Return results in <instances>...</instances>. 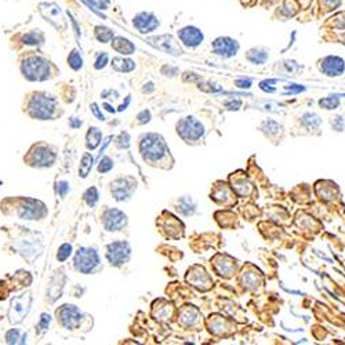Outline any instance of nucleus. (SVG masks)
<instances>
[{"mask_svg": "<svg viewBox=\"0 0 345 345\" xmlns=\"http://www.w3.org/2000/svg\"><path fill=\"white\" fill-rule=\"evenodd\" d=\"M21 69H22V73L28 80L42 82V80H46V79L50 77L52 64L46 58L32 56V57H28L24 61Z\"/></svg>", "mask_w": 345, "mask_h": 345, "instance_id": "nucleus-1", "label": "nucleus"}, {"mask_svg": "<svg viewBox=\"0 0 345 345\" xmlns=\"http://www.w3.org/2000/svg\"><path fill=\"white\" fill-rule=\"evenodd\" d=\"M167 152L166 144L160 135L149 134L141 142V154L145 162H156L162 159Z\"/></svg>", "mask_w": 345, "mask_h": 345, "instance_id": "nucleus-2", "label": "nucleus"}, {"mask_svg": "<svg viewBox=\"0 0 345 345\" xmlns=\"http://www.w3.org/2000/svg\"><path fill=\"white\" fill-rule=\"evenodd\" d=\"M31 115L40 120L50 119L56 111V100L46 94H38L31 101Z\"/></svg>", "mask_w": 345, "mask_h": 345, "instance_id": "nucleus-3", "label": "nucleus"}, {"mask_svg": "<svg viewBox=\"0 0 345 345\" xmlns=\"http://www.w3.org/2000/svg\"><path fill=\"white\" fill-rule=\"evenodd\" d=\"M98 264H100V257L97 254L96 250L87 249V247L77 250L76 256H75V268L79 272L90 274L96 269Z\"/></svg>", "mask_w": 345, "mask_h": 345, "instance_id": "nucleus-4", "label": "nucleus"}, {"mask_svg": "<svg viewBox=\"0 0 345 345\" xmlns=\"http://www.w3.org/2000/svg\"><path fill=\"white\" fill-rule=\"evenodd\" d=\"M213 53L221 58H230L236 56L239 52V43L235 39L228 38V36H221L217 38L211 43Z\"/></svg>", "mask_w": 345, "mask_h": 345, "instance_id": "nucleus-5", "label": "nucleus"}, {"mask_svg": "<svg viewBox=\"0 0 345 345\" xmlns=\"http://www.w3.org/2000/svg\"><path fill=\"white\" fill-rule=\"evenodd\" d=\"M130 254H131V250H130V246H128L127 242H115L111 243L108 246L107 257H108L109 262L112 265L117 267V265L127 262L128 258H130Z\"/></svg>", "mask_w": 345, "mask_h": 345, "instance_id": "nucleus-6", "label": "nucleus"}, {"mask_svg": "<svg viewBox=\"0 0 345 345\" xmlns=\"http://www.w3.org/2000/svg\"><path fill=\"white\" fill-rule=\"evenodd\" d=\"M178 134L186 141L198 140L203 135V126L195 117H185L178 123Z\"/></svg>", "mask_w": 345, "mask_h": 345, "instance_id": "nucleus-7", "label": "nucleus"}, {"mask_svg": "<svg viewBox=\"0 0 345 345\" xmlns=\"http://www.w3.org/2000/svg\"><path fill=\"white\" fill-rule=\"evenodd\" d=\"M133 25L140 33H147L154 32L158 29V26L160 25L159 19L155 15L154 13H149V11H142V13H138L133 18Z\"/></svg>", "mask_w": 345, "mask_h": 345, "instance_id": "nucleus-8", "label": "nucleus"}, {"mask_svg": "<svg viewBox=\"0 0 345 345\" xmlns=\"http://www.w3.org/2000/svg\"><path fill=\"white\" fill-rule=\"evenodd\" d=\"M320 70L326 75V76L334 77L343 75L345 70V62L344 59L337 56H329L325 57L319 64Z\"/></svg>", "mask_w": 345, "mask_h": 345, "instance_id": "nucleus-9", "label": "nucleus"}, {"mask_svg": "<svg viewBox=\"0 0 345 345\" xmlns=\"http://www.w3.org/2000/svg\"><path fill=\"white\" fill-rule=\"evenodd\" d=\"M178 39L182 42V45L186 46V47H191V49H195L198 47L199 45H202L203 42V32L196 28V26H185L182 29L178 31Z\"/></svg>", "mask_w": 345, "mask_h": 345, "instance_id": "nucleus-10", "label": "nucleus"}, {"mask_svg": "<svg viewBox=\"0 0 345 345\" xmlns=\"http://www.w3.org/2000/svg\"><path fill=\"white\" fill-rule=\"evenodd\" d=\"M29 305H31V297H29V294L14 298V300L11 301V308H10V320H11L13 323L21 322V320L24 319L26 312L29 311Z\"/></svg>", "mask_w": 345, "mask_h": 345, "instance_id": "nucleus-11", "label": "nucleus"}, {"mask_svg": "<svg viewBox=\"0 0 345 345\" xmlns=\"http://www.w3.org/2000/svg\"><path fill=\"white\" fill-rule=\"evenodd\" d=\"M134 189L135 184L131 178H120L112 184V195L119 202L131 198Z\"/></svg>", "mask_w": 345, "mask_h": 345, "instance_id": "nucleus-12", "label": "nucleus"}, {"mask_svg": "<svg viewBox=\"0 0 345 345\" xmlns=\"http://www.w3.org/2000/svg\"><path fill=\"white\" fill-rule=\"evenodd\" d=\"M57 315H59L61 323L66 329L76 327L82 320V312L75 305H64L59 311H57Z\"/></svg>", "mask_w": 345, "mask_h": 345, "instance_id": "nucleus-13", "label": "nucleus"}, {"mask_svg": "<svg viewBox=\"0 0 345 345\" xmlns=\"http://www.w3.org/2000/svg\"><path fill=\"white\" fill-rule=\"evenodd\" d=\"M43 216V205L33 199H26L24 205L21 206L19 217L24 220H36Z\"/></svg>", "mask_w": 345, "mask_h": 345, "instance_id": "nucleus-14", "label": "nucleus"}, {"mask_svg": "<svg viewBox=\"0 0 345 345\" xmlns=\"http://www.w3.org/2000/svg\"><path fill=\"white\" fill-rule=\"evenodd\" d=\"M105 228L108 230H120L124 225L127 224V217L120 210H109L105 214Z\"/></svg>", "mask_w": 345, "mask_h": 345, "instance_id": "nucleus-15", "label": "nucleus"}, {"mask_svg": "<svg viewBox=\"0 0 345 345\" xmlns=\"http://www.w3.org/2000/svg\"><path fill=\"white\" fill-rule=\"evenodd\" d=\"M162 38H163V40H165V42H162L160 36L159 38L152 39V40L159 42L158 45H155V47H158V49H160V50H163L165 53H170V54H172V56H178V54H181V53H182V50L179 49L178 45L175 43V40H174L172 36L163 35Z\"/></svg>", "mask_w": 345, "mask_h": 345, "instance_id": "nucleus-16", "label": "nucleus"}, {"mask_svg": "<svg viewBox=\"0 0 345 345\" xmlns=\"http://www.w3.org/2000/svg\"><path fill=\"white\" fill-rule=\"evenodd\" d=\"M54 162V154L47 149H38L36 154L32 155V165L38 167L52 166Z\"/></svg>", "mask_w": 345, "mask_h": 345, "instance_id": "nucleus-17", "label": "nucleus"}, {"mask_svg": "<svg viewBox=\"0 0 345 345\" xmlns=\"http://www.w3.org/2000/svg\"><path fill=\"white\" fill-rule=\"evenodd\" d=\"M112 47L115 49L116 52L120 53V54H124V56H128V54H133L135 52V46L126 38H121V36H117V38L114 40L112 43Z\"/></svg>", "mask_w": 345, "mask_h": 345, "instance_id": "nucleus-18", "label": "nucleus"}, {"mask_svg": "<svg viewBox=\"0 0 345 345\" xmlns=\"http://www.w3.org/2000/svg\"><path fill=\"white\" fill-rule=\"evenodd\" d=\"M45 42V35L40 32L39 29L36 31H31V32L25 33L22 36V43L28 46H40L43 45Z\"/></svg>", "mask_w": 345, "mask_h": 345, "instance_id": "nucleus-19", "label": "nucleus"}, {"mask_svg": "<svg viewBox=\"0 0 345 345\" xmlns=\"http://www.w3.org/2000/svg\"><path fill=\"white\" fill-rule=\"evenodd\" d=\"M268 52L264 50V49H253V50H250L247 53V59H249L250 62H253V64L256 65H262L268 59Z\"/></svg>", "mask_w": 345, "mask_h": 345, "instance_id": "nucleus-20", "label": "nucleus"}, {"mask_svg": "<svg viewBox=\"0 0 345 345\" xmlns=\"http://www.w3.org/2000/svg\"><path fill=\"white\" fill-rule=\"evenodd\" d=\"M112 66L115 68L117 72H131L135 68L134 61L127 59V58L116 57L112 59Z\"/></svg>", "mask_w": 345, "mask_h": 345, "instance_id": "nucleus-21", "label": "nucleus"}, {"mask_svg": "<svg viewBox=\"0 0 345 345\" xmlns=\"http://www.w3.org/2000/svg\"><path fill=\"white\" fill-rule=\"evenodd\" d=\"M94 35H96V38L98 39L101 43H108L109 40H112L114 36H115V33H114L112 29H109V28H107V26H101V25H98L94 28Z\"/></svg>", "mask_w": 345, "mask_h": 345, "instance_id": "nucleus-22", "label": "nucleus"}, {"mask_svg": "<svg viewBox=\"0 0 345 345\" xmlns=\"http://www.w3.org/2000/svg\"><path fill=\"white\" fill-rule=\"evenodd\" d=\"M101 131L96 127H91L87 133V148L89 149H96L98 147V144L101 142Z\"/></svg>", "mask_w": 345, "mask_h": 345, "instance_id": "nucleus-23", "label": "nucleus"}, {"mask_svg": "<svg viewBox=\"0 0 345 345\" xmlns=\"http://www.w3.org/2000/svg\"><path fill=\"white\" fill-rule=\"evenodd\" d=\"M93 162H94V158H93L91 155H83V159H82V163H80V167H79V175H80L82 178H86V177H87V174H89L91 167H93Z\"/></svg>", "mask_w": 345, "mask_h": 345, "instance_id": "nucleus-24", "label": "nucleus"}, {"mask_svg": "<svg viewBox=\"0 0 345 345\" xmlns=\"http://www.w3.org/2000/svg\"><path fill=\"white\" fill-rule=\"evenodd\" d=\"M68 64H69V66L73 70L82 69L83 68V58L80 56V53L77 52V50H73V52L70 53L69 56H68Z\"/></svg>", "mask_w": 345, "mask_h": 345, "instance_id": "nucleus-25", "label": "nucleus"}, {"mask_svg": "<svg viewBox=\"0 0 345 345\" xmlns=\"http://www.w3.org/2000/svg\"><path fill=\"white\" fill-rule=\"evenodd\" d=\"M339 104H340L339 96L327 97V98H323V100H320L319 101L320 107H322V108H325V109L337 108V107H339Z\"/></svg>", "mask_w": 345, "mask_h": 345, "instance_id": "nucleus-26", "label": "nucleus"}, {"mask_svg": "<svg viewBox=\"0 0 345 345\" xmlns=\"http://www.w3.org/2000/svg\"><path fill=\"white\" fill-rule=\"evenodd\" d=\"M302 121H304V124H307L309 128L318 127L320 124L319 116L315 115V114H305V115L302 116Z\"/></svg>", "mask_w": 345, "mask_h": 345, "instance_id": "nucleus-27", "label": "nucleus"}, {"mask_svg": "<svg viewBox=\"0 0 345 345\" xmlns=\"http://www.w3.org/2000/svg\"><path fill=\"white\" fill-rule=\"evenodd\" d=\"M84 200L87 202V205H89L90 207L96 206L97 200H98V192H97V189L94 186H93V188H89V189L86 191V193H84Z\"/></svg>", "mask_w": 345, "mask_h": 345, "instance_id": "nucleus-28", "label": "nucleus"}, {"mask_svg": "<svg viewBox=\"0 0 345 345\" xmlns=\"http://www.w3.org/2000/svg\"><path fill=\"white\" fill-rule=\"evenodd\" d=\"M70 253H72V246H70L69 243H65V244H62V246L59 247V250H58L57 260L61 262L65 261V260L70 256Z\"/></svg>", "mask_w": 345, "mask_h": 345, "instance_id": "nucleus-29", "label": "nucleus"}, {"mask_svg": "<svg viewBox=\"0 0 345 345\" xmlns=\"http://www.w3.org/2000/svg\"><path fill=\"white\" fill-rule=\"evenodd\" d=\"M114 167V162L109 159V158H103V159L100 160V165H98V172H109L111 169Z\"/></svg>", "mask_w": 345, "mask_h": 345, "instance_id": "nucleus-30", "label": "nucleus"}, {"mask_svg": "<svg viewBox=\"0 0 345 345\" xmlns=\"http://www.w3.org/2000/svg\"><path fill=\"white\" fill-rule=\"evenodd\" d=\"M50 322H52L50 315H49V313H43V315H42V318H40V322H39L38 329L40 330V332H46V330H47V327H49V325H50Z\"/></svg>", "mask_w": 345, "mask_h": 345, "instance_id": "nucleus-31", "label": "nucleus"}, {"mask_svg": "<svg viewBox=\"0 0 345 345\" xmlns=\"http://www.w3.org/2000/svg\"><path fill=\"white\" fill-rule=\"evenodd\" d=\"M107 62H108V54H107V53H103V54H100V56L97 57L94 68H96V69H103V68H105Z\"/></svg>", "mask_w": 345, "mask_h": 345, "instance_id": "nucleus-32", "label": "nucleus"}, {"mask_svg": "<svg viewBox=\"0 0 345 345\" xmlns=\"http://www.w3.org/2000/svg\"><path fill=\"white\" fill-rule=\"evenodd\" d=\"M6 340L8 344H17V343H19V330H17V329L10 330V332L7 333Z\"/></svg>", "mask_w": 345, "mask_h": 345, "instance_id": "nucleus-33", "label": "nucleus"}, {"mask_svg": "<svg viewBox=\"0 0 345 345\" xmlns=\"http://www.w3.org/2000/svg\"><path fill=\"white\" fill-rule=\"evenodd\" d=\"M68 191H69V184H68V182H65V181H61V182L58 184V193H59V196H62V198H64Z\"/></svg>", "mask_w": 345, "mask_h": 345, "instance_id": "nucleus-34", "label": "nucleus"}, {"mask_svg": "<svg viewBox=\"0 0 345 345\" xmlns=\"http://www.w3.org/2000/svg\"><path fill=\"white\" fill-rule=\"evenodd\" d=\"M91 112L96 115V117L98 119V120H105V116L103 115V112L100 111V108H98V105H97V104H93V105H91Z\"/></svg>", "mask_w": 345, "mask_h": 345, "instance_id": "nucleus-35", "label": "nucleus"}, {"mask_svg": "<svg viewBox=\"0 0 345 345\" xmlns=\"http://www.w3.org/2000/svg\"><path fill=\"white\" fill-rule=\"evenodd\" d=\"M90 3H91V6H97L103 10H107L109 0H90Z\"/></svg>", "mask_w": 345, "mask_h": 345, "instance_id": "nucleus-36", "label": "nucleus"}, {"mask_svg": "<svg viewBox=\"0 0 345 345\" xmlns=\"http://www.w3.org/2000/svg\"><path fill=\"white\" fill-rule=\"evenodd\" d=\"M236 86L240 89H249L251 86V79H237Z\"/></svg>", "mask_w": 345, "mask_h": 345, "instance_id": "nucleus-37", "label": "nucleus"}, {"mask_svg": "<svg viewBox=\"0 0 345 345\" xmlns=\"http://www.w3.org/2000/svg\"><path fill=\"white\" fill-rule=\"evenodd\" d=\"M138 119H140V123H147V121L151 120V112L149 111H142L138 115Z\"/></svg>", "mask_w": 345, "mask_h": 345, "instance_id": "nucleus-38", "label": "nucleus"}, {"mask_svg": "<svg viewBox=\"0 0 345 345\" xmlns=\"http://www.w3.org/2000/svg\"><path fill=\"white\" fill-rule=\"evenodd\" d=\"M286 89H288L290 93H300V91H304L305 87H302L300 84H288V86H286Z\"/></svg>", "mask_w": 345, "mask_h": 345, "instance_id": "nucleus-39", "label": "nucleus"}, {"mask_svg": "<svg viewBox=\"0 0 345 345\" xmlns=\"http://www.w3.org/2000/svg\"><path fill=\"white\" fill-rule=\"evenodd\" d=\"M333 126H334V128H337L339 131H341L343 130V119L341 117H336L334 120H333Z\"/></svg>", "mask_w": 345, "mask_h": 345, "instance_id": "nucleus-40", "label": "nucleus"}, {"mask_svg": "<svg viewBox=\"0 0 345 345\" xmlns=\"http://www.w3.org/2000/svg\"><path fill=\"white\" fill-rule=\"evenodd\" d=\"M240 105H242V103H240L239 100H236V101H230V103L227 104V107L230 109H239Z\"/></svg>", "mask_w": 345, "mask_h": 345, "instance_id": "nucleus-41", "label": "nucleus"}, {"mask_svg": "<svg viewBox=\"0 0 345 345\" xmlns=\"http://www.w3.org/2000/svg\"><path fill=\"white\" fill-rule=\"evenodd\" d=\"M70 126L73 128H77L82 126V120H76V117H72L70 119Z\"/></svg>", "mask_w": 345, "mask_h": 345, "instance_id": "nucleus-42", "label": "nucleus"}, {"mask_svg": "<svg viewBox=\"0 0 345 345\" xmlns=\"http://www.w3.org/2000/svg\"><path fill=\"white\" fill-rule=\"evenodd\" d=\"M130 101H131V98H130V97H127V98H126V103L121 104V105H120V107H119V109H117V111H119V112H121V111H124V109H127V107H128V104H130Z\"/></svg>", "mask_w": 345, "mask_h": 345, "instance_id": "nucleus-43", "label": "nucleus"}, {"mask_svg": "<svg viewBox=\"0 0 345 345\" xmlns=\"http://www.w3.org/2000/svg\"><path fill=\"white\" fill-rule=\"evenodd\" d=\"M103 107H104V108H105V109H107L108 112H115V109H112V107H111L109 104H104Z\"/></svg>", "mask_w": 345, "mask_h": 345, "instance_id": "nucleus-44", "label": "nucleus"}, {"mask_svg": "<svg viewBox=\"0 0 345 345\" xmlns=\"http://www.w3.org/2000/svg\"><path fill=\"white\" fill-rule=\"evenodd\" d=\"M344 40H345V36H344ZM344 45H345V42H344Z\"/></svg>", "mask_w": 345, "mask_h": 345, "instance_id": "nucleus-45", "label": "nucleus"}]
</instances>
